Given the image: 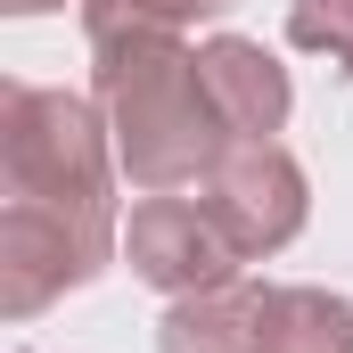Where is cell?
Listing matches in <instances>:
<instances>
[{
  "instance_id": "obj_1",
  "label": "cell",
  "mask_w": 353,
  "mask_h": 353,
  "mask_svg": "<svg viewBox=\"0 0 353 353\" xmlns=\"http://www.w3.org/2000/svg\"><path fill=\"white\" fill-rule=\"evenodd\" d=\"M0 304L25 321L50 296L83 288L115 247V197H107V140L99 115L66 90L8 83L0 90Z\"/></svg>"
},
{
  "instance_id": "obj_2",
  "label": "cell",
  "mask_w": 353,
  "mask_h": 353,
  "mask_svg": "<svg viewBox=\"0 0 353 353\" xmlns=\"http://www.w3.org/2000/svg\"><path fill=\"white\" fill-rule=\"evenodd\" d=\"M99 115L115 132V165L140 189H197L230 148V123L205 90V66L181 33H140L99 50Z\"/></svg>"
},
{
  "instance_id": "obj_3",
  "label": "cell",
  "mask_w": 353,
  "mask_h": 353,
  "mask_svg": "<svg viewBox=\"0 0 353 353\" xmlns=\"http://www.w3.org/2000/svg\"><path fill=\"white\" fill-rule=\"evenodd\" d=\"M197 197H205V214L222 222V239L239 255H271L304 230V173L271 140H230L214 157V173L197 181Z\"/></svg>"
},
{
  "instance_id": "obj_4",
  "label": "cell",
  "mask_w": 353,
  "mask_h": 353,
  "mask_svg": "<svg viewBox=\"0 0 353 353\" xmlns=\"http://www.w3.org/2000/svg\"><path fill=\"white\" fill-rule=\"evenodd\" d=\"M123 255L148 288L165 296H197V288H222L239 247L222 239V222L205 214V197H173V189H148L123 222Z\"/></svg>"
},
{
  "instance_id": "obj_5",
  "label": "cell",
  "mask_w": 353,
  "mask_h": 353,
  "mask_svg": "<svg viewBox=\"0 0 353 353\" xmlns=\"http://www.w3.org/2000/svg\"><path fill=\"white\" fill-rule=\"evenodd\" d=\"M197 66H205V90H214L230 140H271L288 123V74L271 66L255 41H205Z\"/></svg>"
},
{
  "instance_id": "obj_6",
  "label": "cell",
  "mask_w": 353,
  "mask_h": 353,
  "mask_svg": "<svg viewBox=\"0 0 353 353\" xmlns=\"http://www.w3.org/2000/svg\"><path fill=\"white\" fill-rule=\"evenodd\" d=\"M165 353H263V288L222 279V288L173 296V312H165Z\"/></svg>"
},
{
  "instance_id": "obj_7",
  "label": "cell",
  "mask_w": 353,
  "mask_h": 353,
  "mask_svg": "<svg viewBox=\"0 0 353 353\" xmlns=\"http://www.w3.org/2000/svg\"><path fill=\"white\" fill-rule=\"evenodd\" d=\"M263 353H353V304L329 288H263Z\"/></svg>"
},
{
  "instance_id": "obj_8",
  "label": "cell",
  "mask_w": 353,
  "mask_h": 353,
  "mask_svg": "<svg viewBox=\"0 0 353 353\" xmlns=\"http://www.w3.org/2000/svg\"><path fill=\"white\" fill-rule=\"evenodd\" d=\"M214 8H230V0H90L83 25H90V50H107V41H140V33H181Z\"/></svg>"
},
{
  "instance_id": "obj_9",
  "label": "cell",
  "mask_w": 353,
  "mask_h": 353,
  "mask_svg": "<svg viewBox=\"0 0 353 353\" xmlns=\"http://www.w3.org/2000/svg\"><path fill=\"white\" fill-rule=\"evenodd\" d=\"M288 33H296L304 50H321V58L353 83V0H296Z\"/></svg>"
},
{
  "instance_id": "obj_10",
  "label": "cell",
  "mask_w": 353,
  "mask_h": 353,
  "mask_svg": "<svg viewBox=\"0 0 353 353\" xmlns=\"http://www.w3.org/2000/svg\"><path fill=\"white\" fill-rule=\"evenodd\" d=\"M0 8H17V17H41V8H58V0H0Z\"/></svg>"
}]
</instances>
